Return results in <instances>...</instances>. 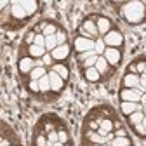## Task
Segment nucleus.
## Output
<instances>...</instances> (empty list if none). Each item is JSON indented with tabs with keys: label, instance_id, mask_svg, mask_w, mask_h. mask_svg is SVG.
Returning <instances> with one entry per match:
<instances>
[{
	"label": "nucleus",
	"instance_id": "f704fd0d",
	"mask_svg": "<svg viewBox=\"0 0 146 146\" xmlns=\"http://www.w3.org/2000/svg\"><path fill=\"white\" fill-rule=\"evenodd\" d=\"M127 73H137V68H136V61L134 59L129 63V66H127Z\"/></svg>",
	"mask_w": 146,
	"mask_h": 146
},
{
	"label": "nucleus",
	"instance_id": "49530a36",
	"mask_svg": "<svg viewBox=\"0 0 146 146\" xmlns=\"http://www.w3.org/2000/svg\"><path fill=\"white\" fill-rule=\"evenodd\" d=\"M144 106H146V104H144Z\"/></svg>",
	"mask_w": 146,
	"mask_h": 146
},
{
	"label": "nucleus",
	"instance_id": "ea45409f",
	"mask_svg": "<svg viewBox=\"0 0 146 146\" xmlns=\"http://www.w3.org/2000/svg\"><path fill=\"white\" fill-rule=\"evenodd\" d=\"M143 125H144V129H146V117H144V120H143Z\"/></svg>",
	"mask_w": 146,
	"mask_h": 146
},
{
	"label": "nucleus",
	"instance_id": "b1692460",
	"mask_svg": "<svg viewBox=\"0 0 146 146\" xmlns=\"http://www.w3.org/2000/svg\"><path fill=\"white\" fill-rule=\"evenodd\" d=\"M106 50V44L103 40V36H99V38H96V45H94V52L98 54V56H103Z\"/></svg>",
	"mask_w": 146,
	"mask_h": 146
},
{
	"label": "nucleus",
	"instance_id": "9d476101",
	"mask_svg": "<svg viewBox=\"0 0 146 146\" xmlns=\"http://www.w3.org/2000/svg\"><path fill=\"white\" fill-rule=\"evenodd\" d=\"M82 30H85L87 33H89V36L92 40H96V38H99V30H98V25H96V17L94 16H87L85 19L82 21V26H80Z\"/></svg>",
	"mask_w": 146,
	"mask_h": 146
},
{
	"label": "nucleus",
	"instance_id": "20e7f679",
	"mask_svg": "<svg viewBox=\"0 0 146 146\" xmlns=\"http://www.w3.org/2000/svg\"><path fill=\"white\" fill-rule=\"evenodd\" d=\"M94 45H96V40L92 38H85V36H75L73 40V50L77 54H82V52H87V50H94Z\"/></svg>",
	"mask_w": 146,
	"mask_h": 146
},
{
	"label": "nucleus",
	"instance_id": "4468645a",
	"mask_svg": "<svg viewBox=\"0 0 146 146\" xmlns=\"http://www.w3.org/2000/svg\"><path fill=\"white\" fill-rule=\"evenodd\" d=\"M141 110H143V104H141V103L120 101V111H122V115H125V117H129V115H132V113H136V111H141Z\"/></svg>",
	"mask_w": 146,
	"mask_h": 146
},
{
	"label": "nucleus",
	"instance_id": "0eeeda50",
	"mask_svg": "<svg viewBox=\"0 0 146 146\" xmlns=\"http://www.w3.org/2000/svg\"><path fill=\"white\" fill-rule=\"evenodd\" d=\"M144 92L137 89H125V87H120L118 90V98L120 101H129V103H141V98H143Z\"/></svg>",
	"mask_w": 146,
	"mask_h": 146
},
{
	"label": "nucleus",
	"instance_id": "393cba45",
	"mask_svg": "<svg viewBox=\"0 0 146 146\" xmlns=\"http://www.w3.org/2000/svg\"><path fill=\"white\" fill-rule=\"evenodd\" d=\"M134 61H136V68H137V75H143L146 70V56H139Z\"/></svg>",
	"mask_w": 146,
	"mask_h": 146
},
{
	"label": "nucleus",
	"instance_id": "6e6552de",
	"mask_svg": "<svg viewBox=\"0 0 146 146\" xmlns=\"http://www.w3.org/2000/svg\"><path fill=\"white\" fill-rule=\"evenodd\" d=\"M96 70L99 71V75L103 77V80H110L113 75H115V68L110 66V63L104 59V56H99L98 58V63H96Z\"/></svg>",
	"mask_w": 146,
	"mask_h": 146
},
{
	"label": "nucleus",
	"instance_id": "f03ea898",
	"mask_svg": "<svg viewBox=\"0 0 146 146\" xmlns=\"http://www.w3.org/2000/svg\"><path fill=\"white\" fill-rule=\"evenodd\" d=\"M9 17L11 23H17V28H21L26 25V21H30V16L25 11V7L21 5V0H12L9 5Z\"/></svg>",
	"mask_w": 146,
	"mask_h": 146
},
{
	"label": "nucleus",
	"instance_id": "a211bd4d",
	"mask_svg": "<svg viewBox=\"0 0 146 146\" xmlns=\"http://www.w3.org/2000/svg\"><path fill=\"white\" fill-rule=\"evenodd\" d=\"M59 23H56V21H50L49 19V23H47V26L42 30V35L45 36V38H47V36H54V35H56L58 31H59Z\"/></svg>",
	"mask_w": 146,
	"mask_h": 146
},
{
	"label": "nucleus",
	"instance_id": "cd10ccee",
	"mask_svg": "<svg viewBox=\"0 0 146 146\" xmlns=\"http://www.w3.org/2000/svg\"><path fill=\"white\" fill-rule=\"evenodd\" d=\"M98 58H99L98 54H94L92 58H89L87 61H84V63L80 64V68H82V70H85V68H94V66H96V63H98Z\"/></svg>",
	"mask_w": 146,
	"mask_h": 146
},
{
	"label": "nucleus",
	"instance_id": "c756f323",
	"mask_svg": "<svg viewBox=\"0 0 146 146\" xmlns=\"http://www.w3.org/2000/svg\"><path fill=\"white\" fill-rule=\"evenodd\" d=\"M35 36H36V31H35V30H30V31L25 35L23 44H26V45H33V44H35Z\"/></svg>",
	"mask_w": 146,
	"mask_h": 146
},
{
	"label": "nucleus",
	"instance_id": "79ce46f5",
	"mask_svg": "<svg viewBox=\"0 0 146 146\" xmlns=\"http://www.w3.org/2000/svg\"><path fill=\"white\" fill-rule=\"evenodd\" d=\"M143 4H144V5H146V0H143Z\"/></svg>",
	"mask_w": 146,
	"mask_h": 146
},
{
	"label": "nucleus",
	"instance_id": "2eb2a0df",
	"mask_svg": "<svg viewBox=\"0 0 146 146\" xmlns=\"http://www.w3.org/2000/svg\"><path fill=\"white\" fill-rule=\"evenodd\" d=\"M25 89H26V92H28L30 96H33V98H36V99H40L42 92H40V84H38V80L26 78V80H25Z\"/></svg>",
	"mask_w": 146,
	"mask_h": 146
},
{
	"label": "nucleus",
	"instance_id": "ddd939ff",
	"mask_svg": "<svg viewBox=\"0 0 146 146\" xmlns=\"http://www.w3.org/2000/svg\"><path fill=\"white\" fill-rule=\"evenodd\" d=\"M82 77L89 84H99V82H103V77L99 75V71L96 70V66L94 68H85V70H82Z\"/></svg>",
	"mask_w": 146,
	"mask_h": 146
},
{
	"label": "nucleus",
	"instance_id": "7ed1b4c3",
	"mask_svg": "<svg viewBox=\"0 0 146 146\" xmlns=\"http://www.w3.org/2000/svg\"><path fill=\"white\" fill-rule=\"evenodd\" d=\"M103 40L106 44V47H113V49H123V44H125V38H123V33L117 28H113L110 33H106L103 36Z\"/></svg>",
	"mask_w": 146,
	"mask_h": 146
},
{
	"label": "nucleus",
	"instance_id": "f3484780",
	"mask_svg": "<svg viewBox=\"0 0 146 146\" xmlns=\"http://www.w3.org/2000/svg\"><path fill=\"white\" fill-rule=\"evenodd\" d=\"M21 5L25 7V11L28 12V16H30V19H31V17L36 14V12H38L40 9V4L38 2H35V0H21Z\"/></svg>",
	"mask_w": 146,
	"mask_h": 146
},
{
	"label": "nucleus",
	"instance_id": "72a5a7b5",
	"mask_svg": "<svg viewBox=\"0 0 146 146\" xmlns=\"http://www.w3.org/2000/svg\"><path fill=\"white\" fill-rule=\"evenodd\" d=\"M115 132V137H122V136H129V132H127L123 127H120V129H115L113 131Z\"/></svg>",
	"mask_w": 146,
	"mask_h": 146
},
{
	"label": "nucleus",
	"instance_id": "aec40b11",
	"mask_svg": "<svg viewBox=\"0 0 146 146\" xmlns=\"http://www.w3.org/2000/svg\"><path fill=\"white\" fill-rule=\"evenodd\" d=\"M38 84H40V92H42V96L44 98L49 96L50 94V78H49V75H45L44 78H40Z\"/></svg>",
	"mask_w": 146,
	"mask_h": 146
},
{
	"label": "nucleus",
	"instance_id": "c03bdc74",
	"mask_svg": "<svg viewBox=\"0 0 146 146\" xmlns=\"http://www.w3.org/2000/svg\"><path fill=\"white\" fill-rule=\"evenodd\" d=\"M90 146H96V144H90Z\"/></svg>",
	"mask_w": 146,
	"mask_h": 146
},
{
	"label": "nucleus",
	"instance_id": "473e14b6",
	"mask_svg": "<svg viewBox=\"0 0 146 146\" xmlns=\"http://www.w3.org/2000/svg\"><path fill=\"white\" fill-rule=\"evenodd\" d=\"M45 36L42 35V33H36V36H35V45H38V47H45Z\"/></svg>",
	"mask_w": 146,
	"mask_h": 146
},
{
	"label": "nucleus",
	"instance_id": "423d86ee",
	"mask_svg": "<svg viewBox=\"0 0 146 146\" xmlns=\"http://www.w3.org/2000/svg\"><path fill=\"white\" fill-rule=\"evenodd\" d=\"M104 59L110 63V66H113L115 70L120 66V63H122V58H123V50L122 49H113V47H106V50H104Z\"/></svg>",
	"mask_w": 146,
	"mask_h": 146
},
{
	"label": "nucleus",
	"instance_id": "c9c22d12",
	"mask_svg": "<svg viewBox=\"0 0 146 146\" xmlns=\"http://www.w3.org/2000/svg\"><path fill=\"white\" fill-rule=\"evenodd\" d=\"M141 92H146V73H143L141 75Z\"/></svg>",
	"mask_w": 146,
	"mask_h": 146
},
{
	"label": "nucleus",
	"instance_id": "7c9ffc66",
	"mask_svg": "<svg viewBox=\"0 0 146 146\" xmlns=\"http://www.w3.org/2000/svg\"><path fill=\"white\" fill-rule=\"evenodd\" d=\"M94 54H96L94 50H87V52H82V54H77V61H78V63L82 64V63H84V61H87L89 58H92V56H94Z\"/></svg>",
	"mask_w": 146,
	"mask_h": 146
},
{
	"label": "nucleus",
	"instance_id": "a19ab883",
	"mask_svg": "<svg viewBox=\"0 0 146 146\" xmlns=\"http://www.w3.org/2000/svg\"><path fill=\"white\" fill-rule=\"evenodd\" d=\"M143 111H144V117H146V106H143Z\"/></svg>",
	"mask_w": 146,
	"mask_h": 146
},
{
	"label": "nucleus",
	"instance_id": "a18cd8bd",
	"mask_svg": "<svg viewBox=\"0 0 146 146\" xmlns=\"http://www.w3.org/2000/svg\"><path fill=\"white\" fill-rule=\"evenodd\" d=\"M144 73H146V70H144Z\"/></svg>",
	"mask_w": 146,
	"mask_h": 146
},
{
	"label": "nucleus",
	"instance_id": "37998d69",
	"mask_svg": "<svg viewBox=\"0 0 146 146\" xmlns=\"http://www.w3.org/2000/svg\"><path fill=\"white\" fill-rule=\"evenodd\" d=\"M64 146H71V144H70V143H68V144H64Z\"/></svg>",
	"mask_w": 146,
	"mask_h": 146
},
{
	"label": "nucleus",
	"instance_id": "dca6fc26",
	"mask_svg": "<svg viewBox=\"0 0 146 146\" xmlns=\"http://www.w3.org/2000/svg\"><path fill=\"white\" fill-rule=\"evenodd\" d=\"M50 70H54V71H56L58 73V75L68 84V80H70V75H71V71H70V66L66 64V63H56V64H54Z\"/></svg>",
	"mask_w": 146,
	"mask_h": 146
},
{
	"label": "nucleus",
	"instance_id": "e433bc0d",
	"mask_svg": "<svg viewBox=\"0 0 146 146\" xmlns=\"http://www.w3.org/2000/svg\"><path fill=\"white\" fill-rule=\"evenodd\" d=\"M115 139V132H108L106 134V143H111Z\"/></svg>",
	"mask_w": 146,
	"mask_h": 146
},
{
	"label": "nucleus",
	"instance_id": "58836bf2",
	"mask_svg": "<svg viewBox=\"0 0 146 146\" xmlns=\"http://www.w3.org/2000/svg\"><path fill=\"white\" fill-rule=\"evenodd\" d=\"M0 5H2V9H4V7H7V5H11V2H7V0H4V2H2V4H0Z\"/></svg>",
	"mask_w": 146,
	"mask_h": 146
},
{
	"label": "nucleus",
	"instance_id": "a878e982",
	"mask_svg": "<svg viewBox=\"0 0 146 146\" xmlns=\"http://www.w3.org/2000/svg\"><path fill=\"white\" fill-rule=\"evenodd\" d=\"M56 47H58L56 35H54V36H47V40H45V49H47V52H52Z\"/></svg>",
	"mask_w": 146,
	"mask_h": 146
},
{
	"label": "nucleus",
	"instance_id": "4c0bfd02",
	"mask_svg": "<svg viewBox=\"0 0 146 146\" xmlns=\"http://www.w3.org/2000/svg\"><path fill=\"white\" fill-rule=\"evenodd\" d=\"M141 104H143V106L146 104V92H144V94H143V98H141Z\"/></svg>",
	"mask_w": 146,
	"mask_h": 146
},
{
	"label": "nucleus",
	"instance_id": "c85d7f7f",
	"mask_svg": "<svg viewBox=\"0 0 146 146\" xmlns=\"http://www.w3.org/2000/svg\"><path fill=\"white\" fill-rule=\"evenodd\" d=\"M33 146H47V136L45 134H35L33 137Z\"/></svg>",
	"mask_w": 146,
	"mask_h": 146
},
{
	"label": "nucleus",
	"instance_id": "39448f33",
	"mask_svg": "<svg viewBox=\"0 0 146 146\" xmlns=\"http://www.w3.org/2000/svg\"><path fill=\"white\" fill-rule=\"evenodd\" d=\"M35 70V59L26 56V58H19L17 59V71H19V75L23 77V82L30 77V73Z\"/></svg>",
	"mask_w": 146,
	"mask_h": 146
},
{
	"label": "nucleus",
	"instance_id": "2f4dec72",
	"mask_svg": "<svg viewBox=\"0 0 146 146\" xmlns=\"http://www.w3.org/2000/svg\"><path fill=\"white\" fill-rule=\"evenodd\" d=\"M58 134H59V143H63V144L70 143V136H68L66 129H58Z\"/></svg>",
	"mask_w": 146,
	"mask_h": 146
},
{
	"label": "nucleus",
	"instance_id": "412c9836",
	"mask_svg": "<svg viewBox=\"0 0 146 146\" xmlns=\"http://www.w3.org/2000/svg\"><path fill=\"white\" fill-rule=\"evenodd\" d=\"M110 146H132V139L129 136H122V137H115L111 143H108Z\"/></svg>",
	"mask_w": 146,
	"mask_h": 146
},
{
	"label": "nucleus",
	"instance_id": "5701e85b",
	"mask_svg": "<svg viewBox=\"0 0 146 146\" xmlns=\"http://www.w3.org/2000/svg\"><path fill=\"white\" fill-rule=\"evenodd\" d=\"M56 40H58V45L68 44V31H66L64 28H59V31L56 33Z\"/></svg>",
	"mask_w": 146,
	"mask_h": 146
},
{
	"label": "nucleus",
	"instance_id": "6ab92c4d",
	"mask_svg": "<svg viewBox=\"0 0 146 146\" xmlns=\"http://www.w3.org/2000/svg\"><path fill=\"white\" fill-rule=\"evenodd\" d=\"M143 120H144V111H143V110H141V111H136V113H132V115L127 117V123H129L131 127H134V125L141 123Z\"/></svg>",
	"mask_w": 146,
	"mask_h": 146
},
{
	"label": "nucleus",
	"instance_id": "bb28decb",
	"mask_svg": "<svg viewBox=\"0 0 146 146\" xmlns=\"http://www.w3.org/2000/svg\"><path fill=\"white\" fill-rule=\"evenodd\" d=\"M132 131H134V134H136L137 137H141V139H146V129H144L143 122H141V123H137V125H134V127H132Z\"/></svg>",
	"mask_w": 146,
	"mask_h": 146
},
{
	"label": "nucleus",
	"instance_id": "9b49d317",
	"mask_svg": "<svg viewBox=\"0 0 146 146\" xmlns=\"http://www.w3.org/2000/svg\"><path fill=\"white\" fill-rule=\"evenodd\" d=\"M120 87H125V89H141V75L137 73H125L122 82H120Z\"/></svg>",
	"mask_w": 146,
	"mask_h": 146
},
{
	"label": "nucleus",
	"instance_id": "4be33fe9",
	"mask_svg": "<svg viewBox=\"0 0 146 146\" xmlns=\"http://www.w3.org/2000/svg\"><path fill=\"white\" fill-rule=\"evenodd\" d=\"M45 75H49V68H35V70L30 73L28 78H31V80H40V78H44Z\"/></svg>",
	"mask_w": 146,
	"mask_h": 146
},
{
	"label": "nucleus",
	"instance_id": "f8f14e48",
	"mask_svg": "<svg viewBox=\"0 0 146 146\" xmlns=\"http://www.w3.org/2000/svg\"><path fill=\"white\" fill-rule=\"evenodd\" d=\"M96 17V25H98V30H99V36H104L106 33H110L113 30V21L110 17L99 14V16H94Z\"/></svg>",
	"mask_w": 146,
	"mask_h": 146
},
{
	"label": "nucleus",
	"instance_id": "f257e3e1",
	"mask_svg": "<svg viewBox=\"0 0 146 146\" xmlns=\"http://www.w3.org/2000/svg\"><path fill=\"white\" fill-rule=\"evenodd\" d=\"M113 5L120 7L117 9L122 19L129 26H141L146 23V5L143 0H129V2H111Z\"/></svg>",
	"mask_w": 146,
	"mask_h": 146
},
{
	"label": "nucleus",
	"instance_id": "1a4fd4ad",
	"mask_svg": "<svg viewBox=\"0 0 146 146\" xmlns=\"http://www.w3.org/2000/svg\"><path fill=\"white\" fill-rule=\"evenodd\" d=\"M50 56H52L54 63H66V61L70 59V56H71V47H70L68 44L58 45L56 49L50 52Z\"/></svg>",
	"mask_w": 146,
	"mask_h": 146
}]
</instances>
